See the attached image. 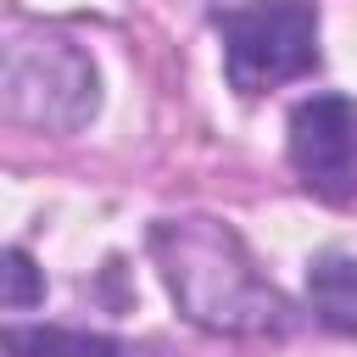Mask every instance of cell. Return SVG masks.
<instances>
[{
  "mask_svg": "<svg viewBox=\"0 0 357 357\" xmlns=\"http://www.w3.org/2000/svg\"><path fill=\"white\" fill-rule=\"evenodd\" d=\"M6 268H0V301H6V312H28V307H39L45 301V273L33 268V257L22 251V245H6V257H0Z\"/></svg>",
  "mask_w": 357,
  "mask_h": 357,
  "instance_id": "obj_7",
  "label": "cell"
},
{
  "mask_svg": "<svg viewBox=\"0 0 357 357\" xmlns=\"http://www.w3.org/2000/svg\"><path fill=\"white\" fill-rule=\"evenodd\" d=\"M307 301L318 324L357 335V257L351 251H318L307 262Z\"/></svg>",
  "mask_w": 357,
  "mask_h": 357,
  "instance_id": "obj_5",
  "label": "cell"
},
{
  "mask_svg": "<svg viewBox=\"0 0 357 357\" xmlns=\"http://www.w3.org/2000/svg\"><path fill=\"white\" fill-rule=\"evenodd\" d=\"M6 351L11 357H151L145 346H128L117 335H100V329H56V324L6 329Z\"/></svg>",
  "mask_w": 357,
  "mask_h": 357,
  "instance_id": "obj_6",
  "label": "cell"
},
{
  "mask_svg": "<svg viewBox=\"0 0 357 357\" xmlns=\"http://www.w3.org/2000/svg\"><path fill=\"white\" fill-rule=\"evenodd\" d=\"M0 112L33 134H78L100 112V73L61 28L17 22L0 56Z\"/></svg>",
  "mask_w": 357,
  "mask_h": 357,
  "instance_id": "obj_2",
  "label": "cell"
},
{
  "mask_svg": "<svg viewBox=\"0 0 357 357\" xmlns=\"http://www.w3.org/2000/svg\"><path fill=\"white\" fill-rule=\"evenodd\" d=\"M151 257L178 312L206 335H290L296 307L257 268L251 245L218 218H156Z\"/></svg>",
  "mask_w": 357,
  "mask_h": 357,
  "instance_id": "obj_1",
  "label": "cell"
},
{
  "mask_svg": "<svg viewBox=\"0 0 357 357\" xmlns=\"http://www.w3.org/2000/svg\"><path fill=\"white\" fill-rule=\"evenodd\" d=\"M223 39V78L240 95H268L318 67V6L312 0H245L212 17Z\"/></svg>",
  "mask_w": 357,
  "mask_h": 357,
  "instance_id": "obj_3",
  "label": "cell"
},
{
  "mask_svg": "<svg viewBox=\"0 0 357 357\" xmlns=\"http://www.w3.org/2000/svg\"><path fill=\"white\" fill-rule=\"evenodd\" d=\"M284 156L307 195H318L324 206H351L357 201V100L346 95L301 100L284 128Z\"/></svg>",
  "mask_w": 357,
  "mask_h": 357,
  "instance_id": "obj_4",
  "label": "cell"
}]
</instances>
